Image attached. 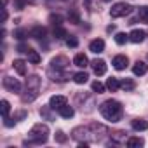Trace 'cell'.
I'll list each match as a JSON object with an SVG mask.
<instances>
[{
    "label": "cell",
    "instance_id": "44dd1931",
    "mask_svg": "<svg viewBox=\"0 0 148 148\" xmlns=\"http://www.w3.org/2000/svg\"><path fill=\"white\" fill-rule=\"evenodd\" d=\"M26 56H28V61H32V63H40V54L37 52V51H33V49H30L28 52H26Z\"/></svg>",
    "mask_w": 148,
    "mask_h": 148
},
{
    "label": "cell",
    "instance_id": "9c48e42d",
    "mask_svg": "<svg viewBox=\"0 0 148 148\" xmlns=\"http://www.w3.org/2000/svg\"><path fill=\"white\" fill-rule=\"evenodd\" d=\"M127 64H129V58H127V56L119 54V56L113 58V66H115V70H124Z\"/></svg>",
    "mask_w": 148,
    "mask_h": 148
},
{
    "label": "cell",
    "instance_id": "ffe728a7",
    "mask_svg": "<svg viewBox=\"0 0 148 148\" xmlns=\"http://www.w3.org/2000/svg\"><path fill=\"white\" fill-rule=\"evenodd\" d=\"M106 87H108L112 92H115V91L120 87V82H119L115 77H112V79H108V80H106Z\"/></svg>",
    "mask_w": 148,
    "mask_h": 148
},
{
    "label": "cell",
    "instance_id": "6da1fadb",
    "mask_svg": "<svg viewBox=\"0 0 148 148\" xmlns=\"http://www.w3.org/2000/svg\"><path fill=\"white\" fill-rule=\"evenodd\" d=\"M99 112H101V115H103L106 120H110V122H119L120 117H122V105H120L119 101H115V99H108V101H105V103L99 106Z\"/></svg>",
    "mask_w": 148,
    "mask_h": 148
},
{
    "label": "cell",
    "instance_id": "e575fe53",
    "mask_svg": "<svg viewBox=\"0 0 148 148\" xmlns=\"http://www.w3.org/2000/svg\"><path fill=\"white\" fill-rule=\"evenodd\" d=\"M103 2H110V0H103Z\"/></svg>",
    "mask_w": 148,
    "mask_h": 148
},
{
    "label": "cell",
    "instance_id": "e0dca14e",
    "mask_svg": "<svg viewBox=\"0 0 148 148\" xmlns=\"http://www.w3.org/2000/svg\"><path fill=\"white\" fill-rule=\"evenodd\" d=\"M87 80H89V75L86 71H79V73L73 75V82H75V84H86Z\"/></svg>",
    "mask_w": 148,
    "mask_h": 148
},
{
    "label": "cell",
    "instance_id": "2e32d148",
    "mask_svg": "<svg viewBox=\"0 0 148 148\" xmlns=\"http://www.w3.org/2000/svg\"><path fill=\"white\" fill-rule=\"evenodd\" d=\"M58 112H59V115H61L63 119H71L73 115H75V110H73L71 106H68V105H64V106H61V108H59Z\"/></svg>",
    "mask_w": 148,
    "mask_h": 148
},
{
    "label": "cell",
    "instance_id": "4fadbf2b",
    "mask_svg": "<svg viewBox=\"0 0 148 148\" xmlns=\"http://www.w3.org/2000/svg\"><path fill=\"white\" fill-rule=\"evenodd\" d=\"M12 68L19 73L21 77L26 75V63H25L23 59H14V61H12Z\"/></svg>",
    "mask_w": 148,
    "mask_h": 148
},
{
    "label": "cell",
    "instance_id": "83f0119b",
    "mask_svg": "<svg viewBox=\"0 0 148 148\" xmlns=\"http://www.w3.org/2000/svg\"><path fill=\"white\" fill-rule=\"evenodd\" d=\"M66 45H68V47H77V45H79V40H77L75 37H68V38H66Z\"/></svg>",
    "mask_w": 148,
    "mask_h": 148
},
{
    "label": "cell",
    "instance_id": "1f68e13d",
    "mask_svg": "<svg viewBox=\"0 0 148 148\" xmlns=\"http://www.w3.org/2000/svg\"><path fill=\"white\" fill-rule=\"evenodd\" d=\"M30 49H32V47H28V45H25V44H19V45H18V51H19V52H25V54H26Z\"/></svg>",
    "mask_w": 148,
    "mask_h": 148
},
{
    "label": "cell",
    "instance_id": "ba28073f",
    "mask_svg": "<svg viewBox=\"0 0 148 148\" xmlns=\"http://www.w3.org/2000/svg\"><path fill=\"white\" fill-rule=\"evenodd\" d=\"M89 51L94 52V54L103 52V51H105V40H103V38H96V40H92V42L89 44Z\"/></svg>",
    "mask_w": 148,
    "mask_h": 148
},
{
    "label": "cell",
    "instance_id": "5bb4252c",
    "mask_svg": "<svg viewBox=\"0 0 148 148\" xmlns=\"http://www.w3.org/2000/svg\"><path fill=\"white\" fill-rule=\"evenodd\" d=\"M131 125H132L134 131H146V129H148V122H146L145 119H134V120L131 122Z\"/></svg>",
    "mask_w": 148,
    "mask_h": 148
},
{
    "label": "cell",
    "instance_id": "4316f807",
    "mask_svg": "<svg viewBox=\"0 0 148 148\" xmlns=\"http://www.w3.org/2000/svg\"><path fill=\"white\" fill-rule=\"evenodd\" d=\"M68 19H70L71 23L77 25V23H79V14H77L75 11H70V12H68Z\"/></svg>",
    "mask_w": 148,
    "mask_h": 148
},
{
    "label": "cell",
    "instance_id": "4dcf8cb0",
    "mask_svg": "<svg viewBox=\"0 0 148 148\" xmlns=\"http://www.w3.org/2000/svg\"><path fill=\"white\" fill-rule=\"evenodd\" d=\"M25 35H28V32H25V30H18L16 32V38H19V40H23Z\"/></svg>",
    "mask_w": 148,
    "mask_h": 148
},
{
    "label": "cell",
    "instance_id": "5b68a950",
    "mask_svg": "<svg viewBox=\"0 0 148 148\" xmlns=\"http://www.w3.org/2000/svg\"><path fill=\"white\" fill-rule=\"evenodd\" d=\"M4 87L11 92H19L21 91V84L18 79H12V77H5L4 79Z\"/></svg>",
    "mask_w": 148,
    "mask_h": 148
},
{
    "label": "cell",
    "instance_id": "277c9868",
    "mask_svg": "<svg viewBox=\"0 0 148 148\" xmlns=\"http://www.w3.org/2000/svg\"><path fill=\"white\" fill-rule=\"evenodd\" d=\"M64 105H68L66 96L56 94V96H52V98L49 99V108H52V110H59V108H61V106H64Z\"/></svg>",
    "mask_w": 148,
    "mask_h": 148
},
{
    "label": "cell",
    "instance_id": "d6986e66",
    "mask_svg": "<svg viewBox=\"0 0 148 148\" xmlns=\"http://www.w3.org/2000/svg\"><path fill=\"white\" fill-rule=\"evenodd\" d=\"M0 110H2V117H4V119H7V117H9L11 105H9V101H7V99H2V101H0Z\"/></svg>",
    "mask_w": 148,
    "mask_h": 148
},
{
    "label": "cell",
    "instance_id": "7a4b0ae2",
    "mask_svg": "<svg viewBox=\"0 0 148 148\" xmlns=\"http://www.w3.org/2000/svg\"><path fill=\"white\" fill-rule=\"evenodd\" d=\"M49 138V127L45 124H35L32 127V131L28 132V141L26 143H33V145H42L45 143Z\"/></svg>",
    "mask_w": 148,
    "mask_h": 148
},
{
    "label": "cell",
    "instance_id": "cb8c5ba5",
    "mask_svg": "<svg viewBox=\"0 0 148 148\" xmlns=\"http://www.w3.org/2000/svg\"><path fill=\"white\" fill-rule=\"evenodd\" d=\"M127 38H129V35H125V33H122V32L115 35V42H117L119 45H124V44L127 42Z\"/></svg>",
    "mask_w": 148,
    "mask_h": 148
},
{
    "label": "cell",
    "instance_id": "603a6c76",
    "mask_svg": "<svg viewBox=\"0 0 148 148\" xmlns=\"http://www.w3.org/2000/svg\"><path fill=\"white\" fill-rule=\"evenodd\" d=\"M54 37L56 38H64V37H68V33H66V30L63 26H56L54 28Z\"/></svg>",
    "mask_w": 148,
    "mask_h": 148
},
{
    "label": "cell",
    "instance_id": "f546056e",
    "mask_svg": "<svg viewBox=\"0 0 148 148\" xmlns=\"http://www.w3.org/2000/svg\"><path fill=\"white\" fill-rule=\"evenodd\" d=\"M56 141H58V143H64V141H66V134L61 132V131L56 132Z\"/></svg>",
    "mask_w": 148,
    "mask_h": 148
},
{
    "label": "cell",
    "instance_id": "52a82bcc",
    "mask_svg": "<svg viewBox=\"0 0 148 148\" xmlns=\"http://www.w3.org/2000/svg\"><path fill=\"white\" fill-rule=\"evenodd\" d=\"M91 64H92V70H94V73H96L98 77L106 73V63H105L103 59H94Z\"/></svg>",
    "mask_w": 148,
    "mask_h": 148
},
{
    "label": "cell",
    "instance_id": "ac0fdd59",
    "mask_svg": "<svg viewBox=\"0 0 148 148\" xmlns=\"http://www.w3.org/2000/svg\"><path fill=\"white\" fill-rule=\"evenodd\" d=\"M143 145H145V141H143L141 138H136V136H134V138H129V139H127V146H129V148H139V146H143Z\"/></svg>",
    "mask_w": 148,
    "mask_h": 148
},
{
    "label": "cell",
    "instance_id": "9a60e30c",
    "mask_svg": "<svg viewBox=\"0 0 148 148\" xmlns=\"http://www.w3.org/2000/svg\"><path fill=\"white\" fill-rule=\"evenodd\" d=\"M45 28H42V26H33L32 28V32H30V35L32 37H35L37 40H42V38H45Z\"/></svg>",
    "mask_w": 148,
    "mask_h": 148
},
{
    "label": "cell",
    "instance_id": "d4e9b609",
    "mask_svg": "<svg viewBox=\"0 0 148 148\" xmlns=\"http://www.w3.org/2000/svg\"><path fill=\"white\" fill-rule=\"evenodd\" d=\"M139 19L148 25V7H139Z\"/></svg>",
    "mask_w": 148,
    "mask_h": 148
},
{
    "label": "cell",
    "instance_id": "8992f818",
    "mask_svg": "<svg viewBox=\"0 0 148 148\" xmlns=\"http://www.w3.org/2000/svg\"><path fill=\"white\" fill-rule=\"evenodd\" d=\"M26 87H28V92H32V94L37 98V94H38V91H40V79H38L37 75L30 77L28 82H26Z\"/></svg>",
    "mask_w": 148,
    "mask_h": 148
},
{
    "label": "cell",
    "instance_id": "8fae6325",
    "mask_svg": "<svg viewBox=\"0 0 148 148\" xmlns=\"http://www.w3.org/2000/svg\"><path fill=\"white\" fill-rule=\"evenodd\" d=\"M129 40H131L132 44L143 42V40H145V32H143V30H132V32L129 33Z\"/></svg>",
    "mask_w": 148,
    "mask_h": 148
},
{
    "label": "cell",
    "instance_id": "f1b7e54d",
    "mask_svg": "<svg viewBox=\"0 0 148 148\" xmlns=\"http://www.w3.org/2000/svg\"><path fill=\"white\" fill-rule=\"evenodd\" d=\"M61 21H63L61 16H58V14H56V16H54V14L51 16V23H52L54 26H61Z\"/></svg>",
    "mask_w": 148,
    "mask_h": 148
},
{
    "label": "cell",
    "instance_id": "7c38bea8",
    "mask_svg": "<svg viewBox=\"0 0 148 148\" xmlns=\"http://www.w3.org/2000/svg\"><path fill=\"white\" fill-rule=\"evenodd\" d=\"M87 63H89V59H87V56H86L84 52H79L75 58H73V64L79 66V68H86Z\"/></svg>",
    "mask_w": 148,
    "mask_h": 148
},
{
    "label": "cell",
    "instance_id": "7402d4cb",
    "mask_svg": "<svg viewBox=\"0 0 148 148\" xmlns=\"http://www.w3.org/2000/svg\"><path fill=\"white\" fill-rule=\"evenodd\" d=\"M120 87H122L124 91H132V89L136 87V84H134V80H131V79H124V80L120 82Z\"/></svg>",
    "mask_w": 148,
    "mask_h": 148
},
{
    "label": "cell",
    "instance_id": "30bf717a",
    "mask_svg": "<svg viewBox=\"0 0 148 148\" xmlns=\"http://www.w3.org/2000/svg\"><path fill=\"white\" fill-rule=\"evenodd\" d=\"M146 71H148V64H146V63H143V61H138V63L132 66V73H134V75H138V77L145 75Z\"/></svg>",
    "mask_w": 148,
    "mask_h": 148
},
{
    "label": "cell",
    "instance_id": "d6a6232c",
    "mask_svg": "<svg viewBox=\"0 0 148 148\" xmlns=\"http://www.w3.org/2000/svg\"><path fill=\"white\" fill-rule=\"evenodd\" d=\"M5 19H7V11L2 9V23H5Z\"/></svg>",
    "mask_w": 148,
    "mask_h": 148
},
{
    "label": "cell",
    "instance_id": "484cf974",
    "mask_svg": "<svg viewBox=\"0 0 148 148\" xmlns=\"http://www.w3.org/2000/svg\"><path fill=\"white\" fill-rule=\"evenodd\" d=\"M105 87H106V86H103V84H101V82H98V80H96V82H92V91H94V92H98V94H99V92H105Z\"/></svg>",
    "mask_w": 148,
    "mask_h": 148
},
{
    "label": "cell",
    "instance_id": "836d02e7",
    "mask_svg": "<svg viewBox=\"0 0 148 148\" xmlns=\"http://www.w3.org/2000/svg\"><path fill=\"white\" fill-rule=\"evenodd\" d=\"M84 2H87V4H91V0H84Z\"/></svg>",
    "mask_w": 148,
    "mask_h": 148
},
{
    "label": "cell",
    "instance_id": "3957f363",
    "mask_svg": "<svg viewBox=\"0 0 148 148\" xmlns=\"http://www.w3.org/2000/svg\"><path fill=\"white\" fill-rule=\"evenodd\" d=\"M131 11H132V7H131L129 4L119 2V4H115V5L110 9V16H112V18H124V16L131 14Z\"/></svg>",
    "mask_w": 148,
    "mask_h": 148
}]
</instances>
